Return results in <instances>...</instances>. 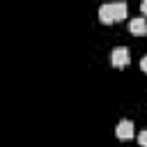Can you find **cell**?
I'll use <instances>...</instances> for the list:
<instances>
[{"instance_id":"7","label":"cell","mask_w":147,"mask_h":147,"mask_svg":"<svg viewBox=\"0 0 147 147\" xmlns=\"http://www.w3.org/2000/svg\"><path fill=\"white\" fill-rule=\"evenodd\" d=\"M140 69H142V71H145V74H147V55H145V57H142V60H140Z\"/></svg>"},{"instance_id":"5","label":"cell","mask_w":147,"mask_h":147,"mask_svg":"<svg viewBox=\"0 0 147 147\" xmlns=\"http://www.w3.org/2000/svg\"><path fill=\"white\" fill-rule=\"evenodd\" d=\"M99 18H101V23H106V25H110V23H115V18H113V9H110V5H101V7H99Z\"/></svg>"},{"instance_id":"1","label":"cell","mask_w":147,"mask_h":147,"mask_svg":"<svg viewBox=\"0 0 147 147\" xmlns=\"http://www.w3.org/2000/svg\"><path fill=\"white\" fill-rule=\"evenodd\" d=\"M129 60H131V55H129V48H124V46H117V48L110 53V64H113L115 69L126 67V64H129Z\"/></svg>"},{"instance_id":"6","label":"cell","mask_w":147,"mask_h":147,"mask_svg":"<svg viewBox=\"0 0 147 147\" xmlns=\"http://www.w3.org/2000/svg\"><path fill=\"white\" fill-rule=\"evenodd\" d=\"M138 142H140V147H147V129L138 133Z\"/></svg>"},{"instance_id":"3","label":"cell","mask_w":147,"mask_h":147,"mask_svg":"<svg viewBox=\"0 0 147 147\" xmlns=\"http://www.w3.org/2000/svg\"><path fill=\"white\" fill-rule=\"evenodd\" d=\"M129 30L133 34H147V18H131L129 21Z\"/></svg>"},{"instance_id":"4","label":"cell","mask_w":147,"mask_h":147,"mask_svg":"<svg viewBox=\"0 0 147 147\" xmlns=\"http://www.w3.org/2000/svg\"><path fill=\"white\" fill-rule=\"evenodd\" d=\"M110 9H113V18H115V23L126 18V2H110Z\"/></svg>"},{"instance_id":"8","label":"cell","mask_w":147,"mask_h":147,"mask_svg":"<svg viewBox=\"0 0 147 147\" xmlns=\"http://www.w3.org/2000/svg\"><path fill=\"white\" fill-rule=\"evenodd\" d=\"M140 11L147 16V0H142V2H140Z\"/></svg>"},{"instance_id":"2","label":"cell","mask_w":147,"mask_h":147,"mask_svg":"<svg viewBox=\"0 0 147 147\" xmlns=\"http://www.w3.org/2000/svg\"><path fill=\"white\" fill-rule=\"evenodd\" d=\"M115 136L119 140H131L133 138V122L131 119H122L117 124V129H115Z\"/></svg>"}]
</instances>
